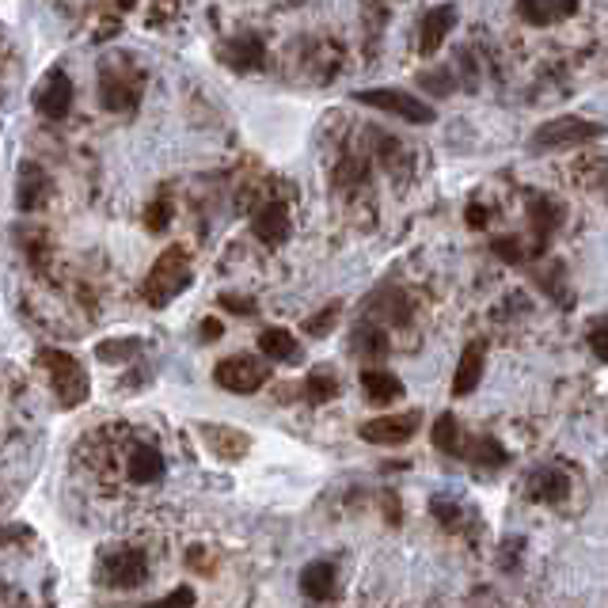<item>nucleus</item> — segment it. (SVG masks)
Masks as SVG:
<instances>
[{"mask_svg":"<svg viewBox=\"0 0 608 608\" xmlns=\"http://www.w3.org/2000/svg\"><path fill=\"white\" fill-rule=\"evenodd\" d=\"M190 259H187V247L171 244L156 263L149 266L145 282H141V297L152 304V308H164L168 301H175L183 289L190 285Z\"/></svg>","mask_w":608,"mask_h":608,"instance_id":"nucleus-1","label":"nucleus"},{"mask_svg":"<svg viewBox=\"0 0 608 608\" xmlns=\"http://www.w3.org/2000/svg\"><path fill=\"white\" fill-rule=\"evenodd\" d=\"M99 103L114 114H126L141 103V73L130 57H107L99 69Z\"/></svg>","mask_w":608,"mask_h":608,"instance_id":"nucleus-2","label":"nucleus"},{"mask_svg":"<svg viewBox=\"0 0 608 608\" xmlns=\"http://www.w3.org/2000/svg\"><path fill=\"white\" fill-rule=\"evenodd\" d=\"M605 126L601 122H589V118H578V114H563V118H551L540 130L532 133L529 149L532 152H551V149H574L582 141H593L601 137Z\"/></svg>","mask_w":608,"mask_h":608,"instance_id":"nucleus-3","label":"nucleus"},{"mask_svg":"<svg viewBox=\"0 0 608 608\" xmlns=\"http://www.w3.org/2000/svg\"><path fill=\"white\" fill-rule=\"evenodd\" d=\"M42 361L50 369V380H54V392L61 399V407H80L88 399V392H92L84 365L73 354H65V350H42Z\"/></svg>","mask_w":608,"mask_h":608,"instance_id":"nucleus-4","label":"nucleus"},{"mask_svg":"<svg viewBox=\"0 0 608 608\" xmlns=\"http://www.w3.org/2000/svg\"><path fill=\"white\" fill-rule=\"evenodd\" d=\"M354 99L365 103V107H377V111L396 114V118H403V122H415V126L434 122V107H430V103L415 99L411 92H399V88H365V92H354Z\"/></svg>","mask_w":608,"mask_h":608,"instance_id":"nucleus-5","label":"nucleus"},{"mask_svg":"<svg viewBox=\"0 0 608 608\" xmlns=\"http://www.w3.org/2000/svg\"><path fill=\"white\" fill-rule=\"evenodd\" d=\"M213 380H217L225 392L251 396V392H259L266 380H270V365H263L259 358H247V354H236V358H225L213 369Z\"/></svg>","mask_w":608,"mask_h":608,"instance_id":"nucleus-6","label":"nucleus"},{"mask_svg":"<svg viewBox=\"0 0 608 608\" xmlns=\"http://www.w3.org/2000/svg\"><path fill=\"white\" fill-rule=\"evenodd\" d=\"M103 582L111 589H137L145 586V578H149V555L141 548H118V551H107L103 555Z\"/></svg>","mask_w":608,"mask_h":608,"instance_id":"nucleus-7","label":"nucleus"},{"mask_svg":"<svg viewBox=\"0 0 608 608\" xmlns=\"http://www.w3.org/2000/svg\"><path fill=\"white\" fill-rule=\"evenodd\" d=\"M35 107L50 122H61L69 114V107H73V80H69L65 69H50L42 76V84L35 88Z\"/></svg>","mask_w":608,"mask_h":608,"instance_id":"nucleus-8","label":"nucleus"},{"mask_svg":"<svg viewBox=\"0 0 608 608\" xmlns=\"http://www.w3.org/2000/svg\"><path fill=\"white\" fill-rule=\"evenodd\" d=\"M418 422L422 415L418 411H403V415H384V418H373V422H365L358 430L361 441H369V445H403V441H411L418 434Z\"/></svg>","mask_w":608,"mask_h":608,"instance_id":"nucleus-9","label":"nucleus"},{"mask_svg":"<svg viewBox=\"0 0 608 608\" xmlns=\"http://www.w3.org/2000/svg\"><path fill=\"white\" fill-rule=\"evenodd\" d=\"M198 434H202V441H206V449L213 456H221V460H244L247 449H251V441H247L244 430H236V426H225V422H202L198 426Z\"/></svg>","mask_w":608,"mask_h":608,"instance_id":"nucleus-10","label":"nucleus"},{"mask_svg":"<svg viewBox=\"0 0 608 608\" xmlns=\"http://www.w3.org/2000/svg\"><path fill=\"white\" fill-rule=\"evenodd\" d=\"M251 232H255V240L266 247H278L289 240V232H293V225H289V209L282 206V202H266V206L255 209V217H251Z\"/></svg>","mask_w":608,"mask_h":608,"instance_id":"nucleus-11","label":"nucleus"},{"mask_svg":"<svg viewBox=\"0 0 608 608\" xmlns=\"http://www.w3.org/2000/svg\"><path fill=\"white\" fill-rule=\"evenodd\" d=\"M221 61L236 73H259L266 61V46L259 35H236L221 46Z\"/></svg>","mask_w":608,"mask_h":608,"instance_id":"nucleus-12","label":"nucleus"},{"mask_svg":"<svg viewBox=\"0 0 608 608\" xmlns=\"http://www.w3.org/2000/svg\"><path fill=\"white\" fill-rule=\"evenodd\" d=\"M456 27V8L453 4H441V8H430L422 23H418V54L430 57L437 54V46L445 42V35Z\"/></svg>","mask_w":608,"mask_h":608,"instance_id":"nucleus-13","label":"nucleus"},{"mask_svg":"<svg viewBox=\"0 0 608 608\" xmlns=\"http://www.w3.org/2000/svg\"><path fill=\"white\" fill-rule=\"evenodd\" d=\"M578 12V0H517V16L532 27H551Z\"/></svg>","mask_w":608,"mask_h":608,"instance_id":"nucleus-14","label":"nucleus"},{"mask_svg":"<svg viewBox=\"0 0 608 608\" xmlns=\"http://www.w3.org/2000/svg\"><path fill=\"white\" fill-rule=\"evenodd\" d=\"M483 361H487V346L483 342H468L464 354H460V365H456V377H453V396H472L483 380Z\"/></svg>","mask_w":608,"mask_h":608,"instance_id":"nucleus-15","label":"nucleus"},{"mask_svg":"<svg viewBox=\"0 0 608 608\" xmlns=\"http://www.w3.org/2000/svg\"><path fill=\"white\" fill-rule=\"evenodd\" d=\"M301 593L308 601H335L339 597V570L331 563H308L301 570Z\"/></svg>","mask_w":608,"mask_h":608,"instance_id":"nucleus-16","label":"nucleus"},{"mask_svg":"<svg viewBox=\"0 0 608 608\" xmlns=\"http://www.w3.org/2000/svg\"><path fill=\"white\" fill-rule=\"evenodd\" d=\"M46 190H50L46 171L38 168L35 160H23V164H19V187H16L19 209H23V213H35V209L46 202Z\"/></svg>","mask_w":608,"mask_h":608,"instance_id":"nucleus-17","label":"nucleus"},{"mask_svg":"<svg viewBox=\"0 0 608 608\" xmlns=\"http://www.w3.org/2000/svg\"><path fill=\"white\" fill-rule=\"evenodd\" d=\"M529 221H532V232H536V251H544L551 232L563 221V206H559L555 198H548V194H536L529 202Z\"/></svg>","mask_w":608,"mask_h":608,"instance_id":"nucleus-18","label":"nucleus"},{"mask_svg":"<svg viewBox=\"0 0 608 608\" xmlns=\"http://www.w3.org/2000/svg\"><path fill=\"white\" fill-rule=\"evenodd\" d=\"M126 475H130V483H141V487H149V483H160L164 479V456L156 445H137L126 460Z\"/></svg>","mask_w":608,"mask_h":608,"instance_id":"nucleus-19","label":"nucleus"},{"mask_svg":"<svg viewBox=\"0 0 608 608\" xmlns=\"http://www.w3.org/2000/svg\"><path fill=\"white\" fill-rule=\"evenodd\" d=\"M570 494V479L559 468H536L529 475V498L532 502H563Z\"/></svg>","mask_w":608,"mask_h":608,"instance_id":"nucleus-20","label":"nucleus"},{"mask_svg":"<svg viewBox=\"0 0 608 608\" xmlns=\"http://www.w3.org/2000/svg\"><path fill=\"white\" fill-rule=\"evenodd\" d=\"M358 384L361 392H365V399H369V403H380V407L403 396V380L392 377L388 369H361Z\"/></svg>","mask_w":608,"mask_h":608,"instance_id":"nucleus-21","label":"nucleus"},{"mask_svg":"<svg viewBox=\"0 0 608 608\" xmlns=\"http://www.w3.org/2000/svg\"><path fill=\"white\" fill-rule=\"evenodd\" d=\"M365 312L384 316V320H392V323L411 320V304H407V297H403L399 289H392V285H380L373 297H365Z\"/></svg>","mask_w":608,"mask_h":608,"instance_id":"nucleus-22","label":"nucleus"},{"mask_svg":"<svg viewBox=\"0 0 608 608\" xmlns=\"http://www.w3.org/2000/svg\"><path fill=\"white\" fill-rule=\"evenodd\" d=\"M350 350H354L361 361L388 358V335L380 331L377 323H358V327L350 331Z\"/></svg>","mask_w":608,"mask_h":608,"instance_id":"nucleus-23","label":"nucleus"},{"mask_svg":"<svg viewBox=\"0 0 608 608\" xmlns=\"http://www.w3.org/2000/svg\"><path fill=\"white\" fill-rule=\"evenodd\" d=\"M460 456H468L479 468H506L510 464V453L494 437H472L468 445H460Z\"/></svg>","mask_w":608,"mask_h":608,"instance_id":"nucleus-24","label":"nucleus"},{"mask_svg":"<svg viewBox=\"0 0 608 608\" xmlns=\"http://www.w3.org/2000/svg\"><path fill=\"white\" fill-rule=\"evenodd\" d=\"M259 350H263V358L270 361H293L301 354L297 339H293L285 327H266L263 335H259Z\"/></svg>","mask_w":608,"mask_h":608,"instance_id":"nucleus-25","label":"nucleus"},{"mask_svg":"<svg viewBox=\"0 0 608 608\" xmlns=\"http://www.w3.org/2000/svg\"><path fill=\"white\" fill-rule=\"evenodd\" d=\"M297 392H301L308 403H327V399L339 396V380L331 377V373H323V369H316V373H308V377L297 384Z\"/></svg>","mask_w":608,"mask_h":608,"instance_id":"nucleus-26","label":"nucleus"},{"mask_svg":"<svg viewBox=\"0 0 608 608\" xmlns=\"http://www.w3.org/2000/svg\"><path fill=\"white\" fill-rule=\"evenodd\" d=\"M430 437H434V445L445 456H460V426H456V418L449 415V411L434 418V426H430Z\"/></svg>","mask_w":608,"mask_h":608,"instance_id":"nucleus-27","label":"nucleus"},{"mask_svg":"<svg viewBox=\"0 0 608 608\" xmlns=\"http://www.w3.org/2000/svg\"><path fill=\"white\" fill-rule=\"evenodd\" d=\"M339 312H342V304L331 301L327 308H320L316 316H304V335H312V339H327V335H331V327L339 323Z\"/></svg>","mask_w":608,"mask_h":608,"instance_id":"nucleus-28","label":"nucleus"},{"mask_svg":"<svg viewBox=\"0 0 608 608\" xmlns=\"http://www.w3.org/2000/svg\"><path fill=\"white\" fill-rule=\"evenodd\" d=\"M365 175H369V156L350 152L339 168H335V183H342V187H354V183H365Z\"/></svg>","mask_w":608,"mask_h":608,"instance_id":"nucleus-29","label":"nucleus"},{"mask_svg":"<svg viewBox=\"0 0 608 608\" xmlns=\"http://www.w3.org/2000/svg\"><path fill=\"white\" fill-rule=\"evenodd\" d=\"M137 350H141V342H137V339L99 342V346H95V358L107 361V365H126V358H133Z\"/></svg>","mask_w":608,"mask_h":608,"instance_id":"nucleus-30","label":"nucleus"},{"mask_svg":"<svg viewBox=\"0 0 608 608\" xmlns=\"http://www.w3.org/2000/svg\"><path fill=\"white\" fill-rule=\"evenodd\" d=\"M491 251L502 259V263H510V266H517L521 259H525V247H521V240H517V236H494Z\"/></svg>","mask_w":608,"mask_h":608,"instance_id":"nucleus-31","label":"nucleus"},{"mask_svg":"<svg viewBox=\"0 0 608 608\" xmlns=\"http://www.w3.org/2000/svg\"><path fill=\"white\" fill-rule=\"evenodd\" d=\"M418 84L422 88H434V95H453L456 92V80L449 69H434V73H418Z\"/></svg>","mask_w":608,"mask_h":608,"instance_id":"nucleus-32","label":"nucleus"},{"mask_svg":"<svg viewBox=\"0 0 608 608\" xmlns=\"http://www.w3.org/2000/svg\"><path fill=\"white\" fill-rule=\"evenodd\" d=\"M168 225H171V202L168 198L149 202V209H145V228H149V232H164Z\"/></svg>","mask_w":608,"mask_h":608,"instance_id":"nucleus-33","label":"nucleus"},{"mask_svg":"<svg viewBox=\"0 0 608 608\" xmlns=\"http://www.w3.org/2000/svg\"><path fill=\"white\" fill-rule=\"evenodd\" d=\"M430 513H434L445 529H460V521H464V517H460V506L449 502V498H434V502H430Z\"/></svg>","mask_w":608,"mask_h":608,"instance_id":"nucleus-34","label":"nucleus"},{"mask_svg":"<svg viewBox=\"0 0 608 608\" xmlns=\"http://www.w3.org/2000/svg\"><path fill=\"white\" fill-rule=\"evenodd\" d=\"M589 346H593V354H597V361H608L605 316H593V323H589Z\"/></svg>","mask_w":608,"mask_h":608,"instance_id":"nucleus-35","label":"nucleus"},{"mask_svg":"<svg viewBox=\"0 0 608 608\" xmlns=\"http://www.w3.org/2000/svg\"><path fill=\"white\" fill-rule=\"evenodd\" d=\"M380 160H384V164H388V171H392V175H396L399 171V164H403V160H407V156H403V145H399V141H392V137H380Z\"/></svg>","mask_w":608,"mask_h":608,"instance_id":"nucleus-36","label":"nucleus"},{"mask_svg":"<svg viewBox=\"0 0 608 608\" xmlns=\"http://www.w3.org/2000/svg\"><path fill=\"white\" fill-rule=\"evenodd\" d=\"M27 259H31V266H38V270H46V255H50V244L42 240V236H27Z\"/></svg>","mask_w":608,"mask_h":608,"instance_id":"nucleus-37","label":"nucleus"},{"mask_svg":"<svg viewBox=\"0 0 608 608\" xmlns=\"http://www.w3.org/2000/svg\"><path fill=\"white\" fill-rule=\"evenodd\" d=\"M217 304H225L228 312H236V316H251L255 312V301L251 297H236V293H221Z\"/></svg>","mask_w":608,"mask_h":608,"instance_id":"nucleus-38","label":"nucleus"},{"mask_svg":"<svg viewBox=\"0 0 608 608\" xmlns=\"http://www.w3.org/2000/svg\"><path fill=\"white\" fill-rule=\"evenodd\" d=\"M35 532L23 529V525H8V529H0V548H8V544H16V540H31Z\"/></svg>","mask_w":608,"mask_h":608,"instance_id":"nucleus-39","label":"nucleus"},{"mask_svg":"<svg viewBox=\"0 0 608 608\" xmlns=\"http://www.w3.org/2000/svg\"><path fill=\"white\" fill-rule=\"evenodd\" d=\"M521 548H525V540H506V544H502V567L506 570L517 567V551Z\"/></svg>","mask_w":608,"mask_h":608,"instance_id":"nucleus-40","label":"nucleus"},{"mask_svg":"<svg viewBox=\"0 0 608 608\" xmlns=\"http://www.w3.org/2000/svg\"><path fill=\"white\" fill-rule=\"evenodd\" d=\"M225 335V327H221V320H213V316H206L202 320V342H217Z\"/></svg>","mask_w":608,"mask_h":608,"instance_id":"nucleus-41","label":"nucleus"},{"mask_svg":"<svg viewBox=\"0 0 608 608\" xmlns=\"http://www.w3.org/2000/svg\"><path fill=\"white\" fill-rule=\"evenodd\" d=\"M468 225H472V228H487V209L479 206V202H472V206H468Z\"/></svg>","mask_w":608,"mask_h":608,"instance_id":"nucleus-42","label":"nucleus"},{"mask_svg":"<svg viewBox=\"0 0 608 608\" xmlns=\"http://www.w3.org/2000/svg\"><path fill=\"white\" fill-rule=\"evenodd\" d=\"M384 513H388V521H392V525H399V506H396V494L392 491L384 494Z\"/></svg>","mask_w":608,"mask_h":608,"instance_id":"nucleus-43","label":"nucleus"},{"mask_svg":"<svg viewBox=\"0 0 608 608\" xmlns=\"http://www.w3.org/2000/svg\"><path fill=\"white\" fill-rule=\"evenodd\" d=\"M168 601H183V605H190V601H194V589H190V586L171 589V593H168Z\"/></svg>","mask_w":608,"mask_h":608,"instance_id":"nucleus-44","label":"nucleus"},{"mask_svg":"<svg viewBox=\"0 0 608 608\" xmlns=\"http://www.w3.org/2000/svg\"><path fill=\"white\" fill-rule=\"evenodd\" d=\"M114 4H118V8H133V4H137V0H114Z\"/></svg>","mask_w":608,"mask_h":608,"instance_id":"nucleus-45","label":"nucleus"}]
</instances>
